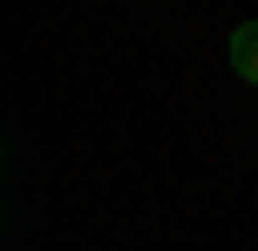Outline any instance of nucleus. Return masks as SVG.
I'll use <instances>...</instances> for the list:
<instances>
[{
    "label": "nucleus",
    "instance_id": "1",
    "mask_svg": "<svg viewBox=\"0 0 258 251\" xmlns=\"http://www.w3.org/2000/svg\"><path fill=\"white\" fill-rule=\"evenodd\" d=\"M231 68H238L245 81H258V21H245V27L231 34Z\"/></svg>",
    "mask_w": 258,
    "mask_h": 251
}]
</instances>
